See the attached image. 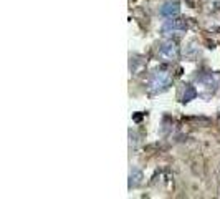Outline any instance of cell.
I'll use <instances>...</instances> for the list:
<instances>
[{"label": "cell", "instance_id": "2", "mask_svg": "<svg viewBox=\"0 0 220 199\" xmlns=\"http://www.w3.org/2000/svg\"><path fill=\"white\" fill-rule=\"evenodd\" d=\"M185 30H187V20L181 19V17H174V19H169L164 22L161 32L166 37H172V35H182Z\"/></svg>", "mask_w": 220, "mask_h": 199}, {"label": "cell", "instance_id": "4", "mask_svg": "<svg viewBox=\"0 0 220 199\" xmlns=\"http://www.w3.org/2000/svg\"><path fill=\"white\" fill-rule=\"evenodd\" d=\"M197 86H200L204 91H215L218 86V77L215 73H202L197 77Z\"/></svg>", "mask_w": 220, "mask_h": 199}, {"label": "cell", "instance_id": "6", "mask_svg": "<svg viewBox=\"0 0 220 199\" xmlns=\"http://www.w3.org/2000/svg\"><path fill=\"white\" fill-rule=\"evenodd\" d=\"M195 96H197V90L192 85H182L181 91H179V98H181L182 103L192 101V100H195Z\"/></svg>", "mask_w": 220, "mask_h": 199}, {"label": "cell", "instance_id": "7", "mask_svg": "<svg viewBox=\"0 0 220 199\" xmlns=\"http://www.w3.org/2000/svg\"><path fill=\"white\" fill-rule=\"evenodd\" d=\"M142 179H144V176H142L141 169L132 168L129 171V189H134V188H137V186H141Z\"/></svg>", "mask_w": 220, "mask_h": 199}, {"label": "cell", "instance_id": "1", "mask_svg": "<svg viewBox=\"0 0 220 199\" xmlns=\"http://www.w3.org/2000/svg\"><path fill=\"white\" fill-rule=\"evenodd\" d=\"M172 83V77L167 70H156V72L151 73V77L147 80V90L152 95H157V93L166 91Z\"/></svg>", "mask_w": 220, "mask_h": 199}, {"label": "cell", "instance_id": "5", "mask_svg": "<svg viewBox=\"0 0 220 199\" xmlns=\"http://www.w3.org/2000/svg\"><path fill=\"white\" fill-rule=\"evenodd\" d=\"M159 13L164 19H174V17L181 13V2L179 0H167L166 3H162Z\"/></svg>", "mask_w": 220, "mask_h": 199}, {"label": "cell", "instance_id": "3", "mask_svg": "<svg viewBox=\"0 0 220 199\" xmlns=\"http://www.w3.org/2000/svg\"><path fill=\"white\" fill-rule=\"evenodd\" d=\"M157 55H159L161 60L166 62V63L176 62L179 58V45L174 42V40H166V42L159 46Z\"/></svg>", "mask_w": 220, "mask_h": 199}]
</instances>
